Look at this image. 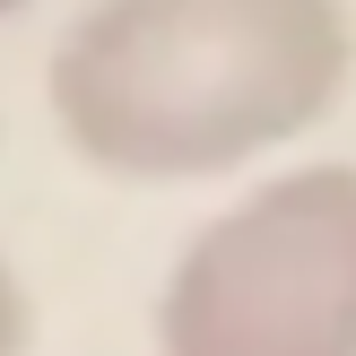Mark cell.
I'll use <instances>...</instances> for the list:
<instances>
[{"instance_id":"cell-1","label":"cell","mask_w":356,"mask_h":356,"mask_svg":"<svg viewBox=\"0 0 356 356\" xmlns=\"http://www.w3.org/2000/svg\"><path fill=\"white\" fill-rule=\"evenodd\" d=\"M356 87L348 0H96L52 52V122L96 174L209 183Z\"/></svg>"},{"instance_id":"cell-2","label":"cell","mask_w":356,"mask_h":356,"mask_svg":"<svg viewBox=\"0 0 356 356\" xmlns=\"http://www.w3.org/2000/svg\"><path fill=\"white\" fill-rule=\"evenodd\" d=\"M156 356H356V165H287L174 252Z\"/></svg>"},{"instance_id":"cell-3","label":"cell","mask_w":356,"mask_h":356,"mask_svg":"<svg viewBox=\"0 0 356 356\" xmlns=\"http://www.w3.org/2000/svg\"><path fill=\"white\" fill-rule=\"evenodd\" d=\"M26 348V287H17V270L0 261V356Z\"/></svg>"},{"instance_id":"cell-4","label":"cell","mask_w":356,"mask_h":356,"mask_svg":"<svg viewBox=\"0 0 356 356\" xmlns=\"http://www.w3.org/2000/svg\"><path fill=\"white\" fill-rule=\"evenodd\" d=\"M9 9H26V0H0V17H9Z\"/></svg>"}]
</instances>
